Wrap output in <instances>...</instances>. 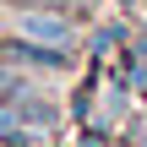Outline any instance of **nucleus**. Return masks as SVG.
Masks as SVG:
<instances>
[{
    "instance_id": "1",
    "label": "nucleus",
    "mask_w": 147,
    "mask_h": 147,
    "mask_svg": "<svg viewBox=\"0 0 147 147\" xmlns=\"http://www.w3.org/2000/svg\"><path fill=\"white\" fill-rule=\"evenodd\" d=\"M16 38L44 44V49H71L76 27H71L55 5H22V11H16Z\"/></svg>"
},
{
    "instance_id": "2",
    "label": "nucleus",
    "mask_w": 147,
    "mask_h": 147,
    "mask_svg": "<svg viewBox=\"0 0 147 147\" xmlns=\"http://www.w3.org/2000/svg\"><path fill=\"white\" fill-rule=\"evenodd\" d=\"M0 142H11V147H22V142H27L22 109H5V104H0Z\"/></svg>"
},
{
    "instance_id": "3",
    "label": "nucleus",
    "mask_w": 147,
    "mask_h": 147,
    "mask_svg": "<svg viewBox=\"0 0 147 147\" xmlns=\"http://www.w3.org/2000/svg\"><path fill=\"white\" fill-rule=\"evenodd\" d=\"M22 5H71V0H22Z\"/></svg>"
}]
</instances>
